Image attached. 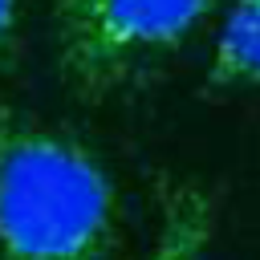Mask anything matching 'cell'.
<instances>
[{"mask_svg":"<svg viewBox=\"0 0 260 260\" xmlns=\"http://www.w3.org/2000/svg\"><path fill=\"white\" fill-rule=\"evenodd\" d=\"M215 0H57V57L85 98L118 93L171 57Z\"/></svg>","mask_w":260,"mask_h":260,"instance_id":"obj_2","label":"cell"},{"mask_svg":"<svg viewBox=\"0 0 260 260\" xmlns=\"http://www.w3.org/2000/svg\"><path fill=\"white\" fill-rule=\"evenodd\" d=\"M20 28V0H0V61H8Z\"/></svg>","mask_w":260,"mask_h":260,"instance_id":"obj_5","label":"cell"},{"mask_svg":"<svg viewBox=\"0 0 260 260\" xmlns=\"http://www.w3.org/2000/svg\"><path fill=\"white\" fill-rule=\"evenodd\" d=\"M215 228V207L195 183H167L158 199V236L146 260H203Z\"/></svg>","mask_w":260,"mask_h":260,"instance_id":"obj_3","label":"cell"},{"mask_svg":"<svg viewBox=\"0 0 260 260\" xmlns=\"http://www.w3.org/2000/svg\"><path fill=\"white\" fill-rule=\"evenodd\" d=\"M207 85L211 89L260 85V0H232L228 4L219 32H215Z\"/></svg>","mask_w":260,"mask_h":260,"instance_id":"obj_4","label":"cell"},{"mask_svg":"<svg viewBox=\"0 0 260 260\" xmlns=\"http://www.w3.org/2000/svg\"><path fill=\"white\" fill-rule=\"evenodd\" d=\"M118 187L102 158L45 122L0 110V260H114Z\"/></svg>","mask_w":260,"mask_h":260,"instance_id":"obj_1","label":"cell"}]
</instances>
